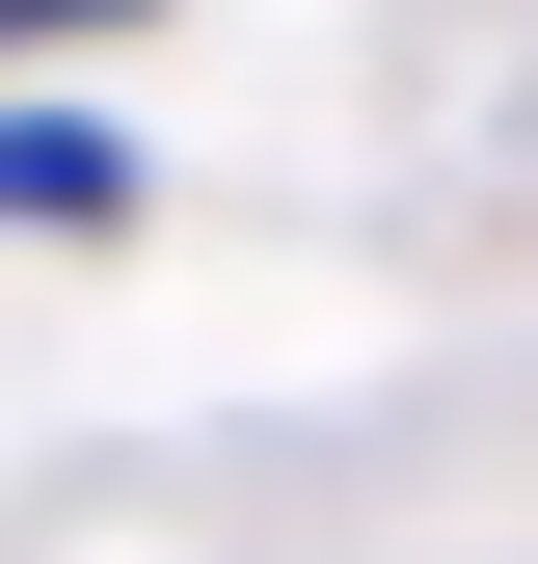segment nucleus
<instances>
[{
    "mask_svg": "<svg viewBox=\"0 0 538 564\" xmlns=\"http://www.w3.org/2000/svg\"><path fill=\"white\" fill-rule=\"evenodd\" d=\"M108 188H134V162H108V134H82V108H0V216H28V242H82V216H108Z\"/></svg>",
    "mask_w": 538,
    "mask_h": 564,
    "instance_id": "obj_1",
    "label": "nucleus"
},
{
    "mask_svg": "<svg viewBox=\"0 0 538 564\" xmlns=\"http://www.w3.org/2000/svg\"><path fill=\"white\" fill-rule=\"evenodd\" d=\"M0 28H108V0H0Z\"/></svg>",
    "mask_w": 538,
    "mask_h": 564,
    "instance_id": "obj_2",
    "label": "nucleus"
}]
</instances>
